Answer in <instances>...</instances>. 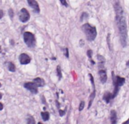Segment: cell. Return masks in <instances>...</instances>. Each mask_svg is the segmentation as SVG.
<instances>
[{"label":"cell","mask_w":129,"mask_h":124,"mask_svg":"<svg viewBox=\"0 0 129 124\" xmlns=\"http://www.w3.org/2000/svg\"><path fill=\"white\" fill-rule=\"evenodd\" d=\"M114 9L116 13V21L120 37V42L122 45L123 47H125L128 42V28L125 17L124 14V10L119 2H115Z\"/></svg>","instance_id":"1"},{"label":"cell","mask_w":129,"mask_h":124,"mask_svg":"<svg viewBox=\"0 0 129 124\" xmlns=\"http://www.w3.org/2000/svg\"><path fill=\"white\" fill-rule=\"evenodd\" d=\"M82 30L85 34L87 40L88 41H94L97 37V29L95 26H92L90 24H85L82 27Z\"/></svg>","instance_id":"2"},{"label":"cell","mask_w":129,"mask_h":124,"mask_svg":"<svg viewBox=\"0 0 129 124\" xmlns=\"http://www.w3.org/2000/svg\"><path fill=\"white\" fill-rule=\"evenodd\" d=\"M112 76H113V85H114V89H113V98H115L119 93L120 88L125 84V79L124 77H121L119 76H116L114 72L112 73Z\"/></svg>","instance_id":"3"},{"label":"cell","mask_w":129,"mask_h":124,"mask_svg":"<svg viewBox=\"0 0 129 124\" xmlns=\"http://www.w3.org/2000/svg\"><path fill=\"white\" fill-rule=\"evenodd\" d=\"M24 40L26 45L30 48H33L35 45V38L32 33L25 32L24 33Z\"/></svg>","instance_id":"4"},{"label":"cell","mask_w":129,"mask_h":124,"mask_svg":"<svg viewBox=\"0 0 129 124\" xmlns=\"http://www.w3.org/2000/svg\"><path fill=\"white\" fill-rule=\"evenodd\" d=\"M30 13L28 12V11L26 8H22L20 12H19V19L21 22L23 23H26L30 20Z\"/></svg>","instance_id":"5"},{"label":"cell","mask_w":129,"mask_h":124,"mask_svg":"<svg viewBox=\"0 0 129 124\" xmlns=\"http://www.w3.org/2000/svg\"><path fill=\"white\" fill-rule=\"evenodd\" d=\"M24 88H27V90L31 92L32 94H37L38 93V87L33 82H28L25 83L24 85Z\"/></svg>","instance_id":"6"},{"label":"cell","mask_w":129,"mask_h":124,"mask_svg":"<svg viewBox=\"0 0 129 124\" xmlns=\"http://www.w3.org/2000/svg\"><path fill=\"white\" fill-rule=\"evenodd\" d=\"M19 61L21 64H30L31 58H30L28 55L25 54V53H22L19 56Z\"/></svg>","instance_id":"7"},{"label":"cell","mask_w":129,"mask_h":124,"mask_svg":"<svg viewBox=\"0 0 129 124\" xmlns=\"http://www.w3.org/2000/svg\"><path fill=\"white\" fill-rule=\"evenodd\" d=\"M29 5L34 10V11L35 13H39L40 12V8L39 6V4L36 1H34V0H28L27 1Z\"/></svg>","instance_id":"8"},{"label":"cell","mask_w":129,"mask_h":124,"mask_svg":"<svg viewBox=\"0 0 129 124\" xmlns=\"http://www.w3.org/2000/svg\"><path fill=\"white\" fill-rule=\"evenodd\" d=\"M99 77H100V82L102 83H105L107 80V74H106V71L103 69H100L98 72Z\"/></svg>","instance_id":"9"},{"label":"cell","mask_w":129,"mask_h":124,"mask_svg":"<svg viewBox=\"0 0 129 124\" xmlns=\"http://www.w3.org/2000/svg\"><path fill=\"white\" fill-rule=\"evenodd\" d=\"M110 121L111 124H117V114L115 110H112L110 112Z\"/></svg>","instance_id":"10"},{"label":"cell","mask_w":129,"mask_h":124,"mask_svg":"<svg viewBox=\"0 0 129 124\" xmlns=\"http://www.w3.org/2000/svg\"><path fill=\"white\" fill-rule=\"evenodd\" d=\"M33 83L36 85V86H37V87H43L45 85V80L43 79H42V78H39V77L35 78L33 80Z\"/></svg>","instance_id":"11"},{"label":"cell","mask_w":129,"mask_h":124,"mask_svg":"<svg viewBox=\"0 0 129 124\" xmlns=\"http://www.w3.org/2000/svg\"><path fill=\"white\" fill-rule=\"evenodd\" d=\"M103 99L106 101V103L109 104L110 101L113 99V93L109 92H106L103 94Z\"/></svg>","instance_id":"12"},{"label":"cell","mask_w":129,"mask_h":124,"mask_svg":"<svg viewBox=\"0 0 129 124\" xmlns=\"http://www.w3.org/2000/svg\"><path fill=\"white\" fill-rule=\"evenodd\" d=\"M95 95H96V91L95 90H93L92 93L91 94L90 97H89V102H88V108H91V106L92 105V103L94 101V99L95 98Z\"/></svg>","instance_id":"13"},{"label":"cell","mask_w":129,"mask_h":124,"mask_svg":"<svg viewBox=\"0 0 129 124\" xmlns=\"http://www.w3.org/2000/svg\"><path fill=\"white\" fill-rule=\"evenodd\" d=\"M97 59L99 61V66L100 67L101 69H103V67L104 66V64H105V61H106L105 58L102 55H97Z\"/></svg>","instance_id":"14"},{"label":"cell","mask_w":129,"mask_h":124,"mask_svg":"<svg viewBox=\"0 0 129 124\" xmlns=\"http://www.w3.org/2000/svg\"><path fill=\"white\" fill-rule=\"evenodd\" d=\"M41 116H42V118L44 121H47L49 120V117H50V114L47 111H44V112H42L41 113Z\"/></svg>","instance_id":"15"},{"label":"cell","mask_w":129,"mask_h":124,"mask_svg":"<svg viewBox=\"0 0 129 124\" xmlns=\"http://www.w3.org/2000/svg\"><path fill=\"white\" fill-rule=\"evenodd\" d=\"M8 70L11 72H15L16 70V67H15V65L11 63V62H8Z\"/></svg>","instance_id":"16"},{"label":"cell","mask_w":129,"mask_h":124,"mask_svg":"<svg viewBox=\"0 0 129 124\" xmlns=\"http://www.w3.org/2000/svg\"><path fill=\"white\" fill-rule=\"evenodd\" d=\"M92 55H93V51L91 50V49L88 50V51H87V55H88V58H89V60H90L91 63L92 64H95V62L93 60L91 59Z\"/></svg>","instance_id":"17"},{"label":"cell","mask_w":129,"mask_h":124,"mask_svg":"<svg viewBox=\"0 0 129 124\" xmlns=\"http://www.w3.org/2000/svg\"><path fill=\"white\" fill-rule=\"evenodd\" d=\"M57 75L59 78V80H61L62 78V74H61V68L60 67V65H58L57 67Z\"/></svg>","instance_id":"18"},{"label":"cell","mask_w":129,"mask_h":124,"mask_svg":"<svg viewBox=\"0 0 129 124\" xmlns=\"http://www.w3.org/2000/svg\"><path fill=\"white\" fill-rule=\"evenodd\" d=\"M27 124H35V122L33 117L29 116L27 117Z\"/></svg>","instance_id":"19"},{"label":"cell","mask_w":129,"mask_h":124,"mask_svg":"<svg viewBox=\"0 0 129 124\" xmlns=\"http://www.w3.org/2000/svg\"><path fill=\"white\" fill-rule=\"evenodd\" d=\"M88 17V14L86 12H83V13L82 14L81 17H80V20H81V21H82L83 20L87 19Z\"/></svg>","instance_id":"20"},{"label":"cell","mask_w":129,"mask_h":124,"mask_svg":"<svg viewBox=\"0 0 129 124\" xmlns=\"http://www.w3.org/2000/svg\"><path fill=\"white\" fill-rule=\"evenodd\" d=\"M85 108V101H81L79 104V111H82Z\"/></svg>","instance_id":"21"},{"label":"cell","mask_w":129,"mask_h":124,"mask_svg":"<svg viewBox=\"0 0 129 124\" xmlns=\"http://www.w3.org/2000/svg\"><path fill=\"white\" fill-rule=\"evenodd\" d=\"M64 55L66 58H69V49L67 48H65L64 49Z\"/></svg>","instance_id":"22"},{"label":"cell","mask_w":129,"mask_h":124,"mask_svg":"<svg viewBox=\"0 0 129 124\" xmlns=\"http://www.w3.org/2000/svg\"><path fill=\"white\" fill-rule=\"evenodd\" d=\"M61 3L63 5H64L65 7H68V4H67V2H66V0H61Z\"/></svg>","instance_id":"23"},{"label":"cell","mask_w":129,"mask_h":124,"mask_svg":"<svg viewBox=\"0 0 129 124\" xmlns=\"http://www.w3.org/2000/svg\"><path fill=\"white\" fill-rule=\"evenodd\" d=\"M2 98V94L0 93V99ZM3 109V104L2 103H0V111H2Z\"/></svg>","instance_id":"24"},{"label":"cell","mask_w":129,"mask_h":124,"mask_svg":"<svg viewBox=\"0 0 129 124\" xmlns=\"http://www.w3.org/2000/svg\"><path fill=\"white\" fill-rule=\"evenodd\" d=\"M9 15L11 18H13L14 17V13H13V10L12 9H9Z\"/></svg>","instance_id":"25"},{"label":"cell","mask_w":129,"mask_h":124,"mask_svg":"<svg viewBox=\"0 0 129 124\" xmlns=\"http://www.w3.org/2000/svg\"><path fill=\"white\" fill-rule=\"evenodd\" d=\"M59 114H60V116H61V117H63L64 114H65V111H61V109H59Z\"/></svg>","instance_id":"26"},{"label":"cell","mask_w":129,"mask_h":124,"mask_svg":"<svg viewBox=\"0 0 129 124\" xmlns=\"http://www.w3.org/2000/svg\"><path fill=\"white\" fill-rule=\"evenodd\" d=\"M3 15H4V13H3L2 10H1V9H0V19H2V18Z\"/></svg>","instance_id":"27"},{"label":"cell","mask_w":129,"mask_h":124,"mask_svg":"<svg viewBox=\"0 0 129 124\" xmlns=\"http://www.w3.org/2000/svg\"><path fill=\"white\" fill-rule=\"evenodd\" d=\"M79 43H80V44H79L80 46H83V45H84V41H83V40H80V41H79Z\"/></svg>","instance_id":"28"},{"label":"cell","mask_w":129,"mask_h":124,"mask_svg":"<svg viewBox=\"0 0 129 124\" xmlns=\"http://www.w3.org/2000/svg\"><path fill=\"white\" fill-rule=\"evenodd\" d=\"M122 124H129V119H128L125 122H124Z\"/></svg>","instance_id":"29"},{"label":"cell","mask_w":129,"mask_h":124,"mask_svg":"<svg viewBox=\"0 0 129 124\" xmlns=\"http://www.w3.org/2000/svg\"><path fill=\"white\" fill-rule=\"evenodd\" d=\"M126 66H127L128 67H129V61H127V63H126Z\"/></svg>","instance_id":"30"},{"label":"cell","mask_w":129,"mask_h":124,"mask_svg":"<svg viewBox=\"0 0 129 124\" xmlns=\"http://www.w3.org/2000/svg\"><path fill=\"white\" fill-rule=\"evenodd\" d=\"M38 124H42V123L41 122H39V123H38Z\"/></svg>","instance_id":"31"},{"label":"cell","mask_w":129,"mask_h":124,"mask_svg":"<svg viewBox=\"0 0 129 124\" xmlns=\"http://www.w3.org/2000/svg\"><path fill=\"white\" fill-rule=\"evenodd\" d=\"M0 52H1V46H0Z\"/></svg>","instance_id":"32"},{"label":"cell","mask_w":129,"mask_h":124,"mask_svg":"<svg viewBox=\"0 0 129 124\" xmlns=\"http://www.w3.org/2000/svg\"><path fill=\"white\" fill-rule=\"evenodd\" d=\"M2 86V85H1V83H0V87H1Z\"/></svg>","instance_id":"33"}]
</instances>
